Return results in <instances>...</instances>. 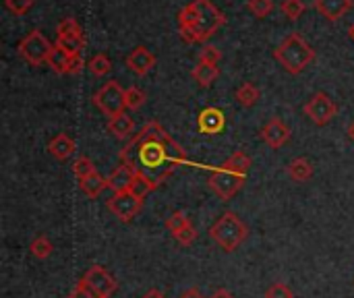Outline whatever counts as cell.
I'll list each match as a JSON object with an SVG mask.
<instances>
[{
	"instance_id": "cell-1",
	"label": "cell",
	"mask_w": 354,
	"mask_h": 298,
	"mask_svg": "<svg viewBox=\"0 0 354 298\" xmlns=\"http://www.w3.org/2000/svg\"><path fill=\"white\" fill-rule=\"evenodd\" d=\"M120 164L129 166L135 174L145 176L156 187H160L178 166L187 164V153L162 129L160 122H147L122 147Z\"/></svg>"
},
{
	"instance_id": "cell-2",
	"label": "cell",
	"mask_w": 354,
	"mask_h": 298,
	"mask_svg": "<svg viewBox=\"0 0 354 298\" xmlns=\"http://www.w3.org/2000/svg\"><path fill=\"white\" fill-rule=\"evenodd\" d=\"M224 23V12L212 0H193L178 12V31L187 44L207 41Z\"/></svg>"
},
{
	"instance_id": "cell-3",
	"label": "cell",
	"mask_w": 354,
	"mask_h": 298,
	"mask_svg": "<svg viewBox=\"0 0 354 298\" xmlns=\"http://www.w3.org/2000/svg\"><path fill=\"white\" fill-rule=\"evenodd\" d=\"M251 168V158L245 151H234L220 168L209 176V189L222 201H230L245 185V178Z\"/></svg>"
},
{
	"instance_id": "cell-4",
	"label": "cell",
	"mask_w": 354,
	"mask_h": 298,
	"mask_svg": "<svg viewBox=\"0 0 354 298\" xmlns=\"http://www.w3.org/2000/svg\"><path fill=\"white\" fill-rule=\"evenodd\" d=\"M274 58L278 60V64L290 73V75H299L303 73L313 60H315V50L299 35V33H290L276 50H274Z\"/></svg>"
},
{
	"instance_id": "cell-5",
	"label": "cell",
	"mask_w": 354,
	"mask_h": 298,
	"mask_svg": "<svg viewBox=\"0 0 354 298\" xmlns=\"http://www.w3.org/2000/svg\"><path fill=\"white\" fill-rule=\"evenodd\" d=\"M249 236V228L247 224L234 214V212H226L222 214L212 226H209V239L224 249L226 253L236 251Z\"/></svg>"
},
{
	"instance_id": "cell-6",
	"label": "cell",
	"mask_w": 354,
	"mask_h": 298,
	"mask_svg": "<svg viewBox=\"0 0 354 298\" xmlns=\"http://www.w3.org/2000/svg\"><path fill=\"white\" fill-rule=\"evenodd\" d=\"M54 50V44H50L46 39V35L39 29L29 31L21 41H19V56L31 64V66H39L44 62H48L50 54Z\"/></svg>"
},
{
	"instance_id": "cell-7",
	"label": "cell",
	"mask_w": 354,
	"mask_h": 298,
	"mask_svg": "<svg viewBox=\"0 0 354 298\" xmlns=\"http://www.w3.org/2000/svg\"><path fill=\"white\" fill-rule=\"evenodd\" d=\"M93 104L100 108L102 114H106L108 118L118 116L124 112L127 102H124V89L116 83V81H108L100 87V91L93 95Z\"/></svg>"
},
{
	"instance_id": "cell-8",
	"label": "cell",
	"mask_w": 354,
	"mask_h": 298,
	"mask_svg": "<svg viewBox=\"0 0 354 298\" xmlns=\"http://www.w3.org/2000/svg\"><path fill=\"white\" fill-rule=\"evenodd\" d=\"M303 110H305V114H307V118L311 122H315L317 127H326V124H330L336 118L338 104L326 91H317V93H313L307 100Z\"/></svg>"
},
{
	"instance_id": "cell-9",
	"label": "cell",
	"mask_w": 354,
	"mask_h": 298,
	"mask_svg": "<svg viewBox=\"0 0 354 298\" xmlns=\"http://www.w3.org/2000/svg\"><path fill=\"white\" fill-rule=\"evenodd\" d=\"M56 46L66 50L73 56H79L81 50L85 48V35L79 23L73 17H66L58 23L56 27Z\"/></svg>"
},
{
	"instance_id": "cell-10",
	"label": "cell",
	"mask_w": 354,
	"mask_h": 298,
	"mask_svg": "<svg viewBox=\"0 0 354 298\" xmlns=\"http://www.w3.org/2000/svg\"><path fill=\"white\" fill-rule=\"evenodd\" d=\"M108 209L112 216H116L120 222H131L143 207V199L133 195L131 191H124V193H114L110 199H108Z\"/></svg>"
},
{
	"instance_id": "cell-11",
	"label": "cell",
	"mask_w": 354,
	"mask_h": 298,
	"mask_svg": "<svg viewBox=\"0 0 354 298\" xmlns=\"http://www.w3.org/2000/svg\"><path fill=\"white\" fill-rule=\"evenodd\" d=\"M83 280L100 295L102 298H110L114 292H116V288H118V284H116V280L112 278V274L106 270V268H102V266H91L87 272H85V276H83Z\"/></svg>"
},
{
	"instance_id": "cell-12",
	"label": "cell",
	"mask_w": 354,
	"mask_h": 298,
	"mask_svg": "<svg viewBox=\"0 0 354 298\" xmlns=\"http://www.w3.org/2000/svg\"><path fill=\"white\" fill-rule=\"evenodd\" d=\"M290 135H292V131H290V127L282 118H272L261 129V139L272 149H280L282 145H286L290 141Z\"/></svg>"
},
{
	"instance_id": "cell-13",
	"label": "cell",
	"mask_w": 354,
	"mask_h": 298,
	"mask_svg": "<svg viewBox=\"0 0 354 298\" xmlns=\"http://www.w3.org/2000/svg\"><path fill=\"white\" fill-rule=\"evenodd\" d=\"M197 124H199V131L203 135H218L226 127V116H224V112L220 108L209 106V108L201 110V114L197 118Z\"/></svg>"
},
{
	"instance_id": "cell-14",
	"label": "cell",
	"mask_w": 354,
	"mask_h": 298,
	"mask_svg": "<svg viewBox=\"0 0 354 298\" xmlns=\"http://www.w3.org/2000/svg\"><path fill=\"white\" fill-rule=\"evenodd\" d=\"M127 66H129L131 73L143 77V75H147V73L156 66V56H153V52H149L145 46H137V48L127 56Z\"/></svg>"
},
{
	"instance_id": "cell-15",
	"label": "cell",
	"mask_w": 354,
	"mask_h": 298,
	"mask_svg": "<svg viewBox=\"0 0 354 298\" xmlns=\"http://www.w3.org/2000/svg\"><path fill=\"white\" fill-rule=\"evenodd\" d=\"M106 178H108V189H112L114 193H124V191L131 189V185L135 180V172L129 166L120 164Z\"/></svg>"
},
{
	"instance_id": "cell-16",
	"label": "cell",
	"mask_w": 354,
	"mask_h": 298,
	"mask_svg": "<svg viewBox=\"0 0 354 298\" xmlns=\"http://www.w3.org/2000/svg\"><path fill=\"white\" fill-rule=\"evenodd\" d=\"M313 6H315L326 19L338 21V19H342V17L353 8V0H315Z\"/></svg>"
},
{
	"instance_id": "cell-17",
	"label": "cell",
	"mask_w": 354,
	"mask_h": 298,
	"mask_svg": "<svg viewBox=\"0 0 354 298\" xmlns=\"http://www.w3.org/2000/svg\"><path fill=\"white\" fill-rule=\"evenodd\" d=\"M75 149H77V145H75V139L71 137V135H66V133H58L50 143H48V151H50V156H54L56 160H66V158H71L73 153H75Z\"/></svg>"
},
{
	"instance_id": "cell-18",
	"label": "cell",
	"mask_w": 354,
	"mask_h": 298,
	"mask_svg": "<svg viewBox=\"0 0 354 298\" xmlns=\"http://www.w3.org/2000/svg\"><path fill=\"white\" fill-rule=\"evenodd\" d=\"M191 75H193V79H195V83H197V85H201V87H209V85L220 77V68H218V64H216V62L199 60Z\"/></svg>"
},
{
	"instance_id": "cell-19",
	"label": "cell",
	"mask_w": 354,
	"mask_h": 298,
	"mask_svg": "<svg viewBox=\"0 0 354 298\" xmlns=\"http://www.w3.org/2000/svg\"><path fill=\"white\" fill-rule=\"evenodd\" d=\"M108 131L118 137V139H129L133 133H135V120L129 116V114H118V116H112L108 118Z\"/></svg>"
},
{
	"instance_id": "cell-20",
	"label": "cell",
	"mask_w": 354,
	"mask_h": 298,
	"mask_svg": "<svg viewBox=\"0 0 354 298\" xmlns=\"http://www.w3.org/2000/svg\"><path fill=\"white\" fill-rule=\"evenodd\" d=\"M79 187H81L83 195H87L89 199H95V197H100L108 189V178H104L100 172H93L91 176L79 180Z\"/></svg>"
},
{
	"instance_id": "cell-21",
	"label": "cell",
	"mask_w": 354,
	"mask_h": 298,
	"mask_svg": "<svg viewBox=\"0 0 354 298\" xmlns=\"http://www.w3.org/2000/svg\"><path fill=\"white\" fill-rule=\"evenodd\" d=\"M286 172H288L290 180H295V183H307L313 176V164L307 158H297V160H292L288 164Z\"/></svg>"
},
{
	"instance_id": "cell-22",
	"label": "cell",
	"mask_w": 354,
	"mask_h": 298,
	"mask_svg": "<svg viewBox=\"0 0 354 298\" xmlns=\"http://www.w3.org/2000/svg\"><path fill=\"white\" fill-rule=\"evenodd\" d=\"M71 58H73V54H68L66 50H62L60 46L54 44V50H52V54H50V58H48L46 64H48L54 73H58V75H68Z\"/></svg>"
},
{
	"instance_id": "cell-23",
	"label": "cell",
	"mask_w": 354,
	"mask_h": 298,
	"mask_svg": "<svg viewBox=\"0 0 354 298\" xmlns=\"http://www.w3.org/2000/svg\"><path fill=\"white\" fill-rule=\"evenodd\" d=\"M234 97H236V102H239L243 108H253V106L259 102L261 91H259V87H257L255 83H243V85L236 89Z\"/></svg>"
},
{
	"instance_id": "cell-24",
	"label": "cell",
	"mask_w": 354,
	"mask_h": 298,
	"mask_svg": "<svg viewBox=\"0 0 354 298\" xmlns=\"http://www.w3.org/2000/svg\"><path fill=\"white\" fill-rule=\"evenodd\" d=\"M29 251H31V255H33L35 259H48V257L52 255V251H54V245H52L46 236H37V239L31 241Z\"/></svg>"
},
{
	"instance_id": "cell-25",
	"label": "cell",
	"mask_w": 354,
	"mask_h": 298,
	"mask_svg": "<svg viewBox=\"0 0 354 298\" xmlns=\"http://www.w3.org/2000/svg\"><path fill=\"white\" fill-rule=\"evenodd\" d=\"M87 66H89L91 75H95V77H106V75L112 71V62H110V58H108L106 54H95V56L87 62Z\"/></svg>"
},
{
	"instance_id": "cell-26",
	"label": "cell",
	"mask_w": 354,
	"mask_h": 298,
	"mask_svg": "<svg viewBox=\"0 0 354 298\" xmlns=\"http://www.w3.org/2000/svg\"><path fill=\"white\" fill-rule=\"evenodd\" d=\"M158 187L149 180V178H145V176H141V174H135V180H133V185H131V193L133 195H137V197H141V199H145L151 191H156Z\"/></svg>"
},
{
	"instance_id": "cell-27",
	"label": "cell",
	"mask_w": 354,
	"mask_h": 298,
	"mask_svg": "<svg viewBox=\"0 0 354 298\" xmlns=\"http://www.w3.org/2000/svg\"><path fill=\"white\" fill-rule=\"evenodd\" d=\"M145 100H147V95L139 87H127L124 89V102H127L129 110H139L145 104Z\"/></svg>"
},
{
	"instance_id": "cell-28",
	"label": "cell",
	"mask_w": 354,
	"mask_h": 298,
	"mask_svg": "<svg viewBox=\"0 0 354 298\" xmlns=\"http://www.w3.org/2000/svg\"><path fill=\"white\" fill-rule=\"evenodd\" d=\"M305 8H307V4H305L303 0H284V2L280 4V10H282L290 21L301 19L303 12H305Z\"/></svg>"
},
{
	"instance_id": "cell-29",
	"label": "cell",
	"mask_w": 354,
	"mask_h": 298,
	"mask_svg": "<svg viewBox=\"0 0 354 298\" xmlns=\"http://www.w3.org/2000/svg\"><path fill=\"white\" fill-rule=\"evenodd\" d=\"M73 172H75L77 180H83V178H87V176H91V174L95 172V166H93V162H91L87 156H81V158L75 160Z\"/></svg>"
},
{
	"instance_id": "cell-30",
	"label": "cell",
	"mask_w": 354,
	"mask_h": 298,
	"mask_svg": "<svg viewBox=\"0 0 354 298\" xmlns=\"http://www.w3.org/2000/svg\"><path fill=\"white\" fill-rule=\"evenodd\" d=\"M247 8L257 17V19H266L270 17V12L274 10V0H249Z\"/></svg>"
},
{
	"instance_id": "cell-31",
	"label": "cell",
	"mask_w": 354,
	"mask_h": 298,
	"mask_svg": "<svg viewBox=\"0 0 354 298\" xmlns=\"http://www.w3.org/2000/svg\"><path fill=\"white\" fill-rule=\"evenodd\" d=\"M187 224H191V220H189V216H185L183 212H174V214L166 220V228L170 230V234L180 232Z\"/></svg>"
},
{
	"instance_id": "cell-32",
	"label": "cell",
	"mask_w": 354,
	"mask_h": 298,
	"mask_svg": "<svg viewBox=\"0 0 354 298\" xmlns=\"http://www.w3.org/2000/svg\"><path fill=\"white\" fill-rule=\"evenodd\" d=\"M68 298H102V297H100V295H97V292H95V290H93L85 280H83V278H81V280L77 282V286L73 288V292L68 295Z\"/></svg>"
},
{
	"instance_id": "cell-33",
	"label": "cell",
	"mask_w": 354,
	"mask_h": 298,
	"mask_svg": "<svg viewBox=\"0 0 354 298\" xmlns=\"http://www.w3.org/2000/svg\"><path fill=\"white\" fill-rule=\"evenodd\" d=\"M174 239H176V243H180V245H193L195 243V239H197V228L193 226V222L191 224H187L180 232H176V234H172Z\"/></svg>"
},
{
	"instance_id": "cell-34",
	"label": "cell",
	"mask_w": 354,
	"mask_h": 298,
	"mask_svg": "<svg viewBox=\"0 0 354 298\" xmlns=\"http://www.w3.org/2000/svg\"><path fill=\"white\" fill-rule=\"evenodd\" d=\"M266 298H295V292L290 290V286H286L282 282H276L266 290Z\"/></svg>"
},
{
	"instance_id": "cell-35",
	"label": "cell",
	"mask_w": 354,
	"mask_h": 298,
	"mask_svg": "<svg viewBox=\"0 0 354 298\" xmlns=\"http://www.w3.org/2000/svg\"><path fill=\"white\" fill-rule=\"evenodd\" d=\"M4 6L12 15H25L33 6V0H4Z\"/></svg>"
},
{
	"instance_id": "cell-36",
	"label": "cell",
	"mask_w": 354,
	"mask_h": 298,
	"mask_svg": "<svg viewBox=\"0 0 354 298\" xmlns=\"http://www.w3.org/2000/svg\"><path fill=\"white\" fill-rule=\"evenodd\" d=\"M220 58H222V52L216 46H205L201 50V54H199V60H205V62H216L218 64Z\"/></svg>"
},
{
	"instance_id": "cell-37",
	"label": "cell",
	"mask_w": 354,
	"mask_h": 298,
	"mask_svg": "<svg viewBox=\"0 0 354 298\" xmlns=\"http://www.w3.org/2000/svg\"><path fill=\"white\" fill-rule=\"evenodd\" d=\"M81 68H83V58H81V54H79V56H73V58H71V66H68V75H77Z\"/></svg>"
},
{
	"instance_id": "cell-38",
	"label": "cell",
	"mask_w": 354,
	"mask_h": 298,
	"mask_svg": "<svg viewBox=\"0 0 354 298\" xmlns=\"http://www.w3.org/2000/svg\"><path fill=\"white\" fill-rule=\"evenodd\" d=\"M178 298H205V297H203V292H201V290H197V288H189V290H185V292H183Z\"/></svg>"
},
{
	"instance_id": "cell-39",
	"label": "cell",
	"mask_w": 354,
	"mask_h": 298,
	"mask_svg": "<svg viewBox=\"0 0 354 298\" xmlns=\"http://www.w3.org/2000/svg\"><path fill=\"white\" fill-rule=\"evenodd\" d=\"M209 298H234V297H232V292H228V290L220 288V290H216V292H214Z\"/></svg>"
},
{
	"instance_id": "cell-40",
	"label": "cell",
	"mask_w": 354,
	"mask_h": 298,
	"mask_svg": "<svg viewBox=\"0 0 354 298\" xmlns=\"http://www.w3.org/2000/svg\"><path fill=\"white\" fill-rule=\"evenodd\" d=\"M141 298H166V295H162L160 290H149V292H145Z\"/></svg>"
},
{
	"instance_id": "cell-41",
	"label": "cell",
	"mask_w": 354,
	"mask_h": 298,
	"mask_svg": "<svg viewBox=\"0 0 354 298\" xmlns=\"http://www.w3.org/2000/svg\"><path fill=\"white\" fill-rule=\"evenodd\" d=\"M348 137L354 141V120L351 122V127H348Z\"/></svg>"
},
{
	"instance_id": "cell-42",
	"label": "cell",
	"mask_w": 354,
	"mask_h": 298,
	"mask_svg": "<svg viewBox=\"0 0 354 298\" xmlns=\"http://www.w3.org/2000/svg\"><path fill=\"white\" fill-rule=\"evenodd\" d=\"M348 33H351V37H353V39H354V23H353V25H351V31H348Z\"/></svg>"
}]
</instances>
